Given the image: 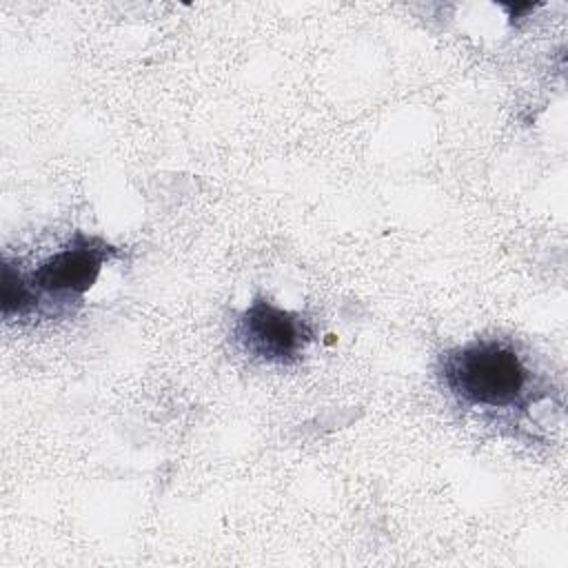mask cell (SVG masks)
<instances>
[{
    "instance_id": "6da1fadb",
    "label": "cell",
    "mask_w": 568,
    "mask_h": 568,
    "mask_svg": "<svg viewBox=\"0 0 568 568\" xmlns=\"http://www.w3.org/2000/svg\"><path fill=\"white\" fill-rule=\"evenodd\" d=\"M446 390L468 408L524 410L541 397V386L513 342L479 337L439 357Z\"/></svg>"
},
{
    "instance_id": "7a4b0ae2",
    "label": "cell",
    "mask_w": 568,
    "mask_h": 568,
    "mask_svg": "<svg viewBox=\"0 0 568 568\" xmlns=\"http://www.w3.org/2000/svg\"><path fill=\"white\" fill-rule=\"evenodd\" d=\"M233 337L240 348L268 364H295L313 342L306 317L275 306L266 297H255L235 320Z\"/></svg>"
},
{
    "instance_id": "3957f363",
    "label": "cell",
    "mask_w": 568,
    "mask_h": 568,
    "mask_svg": "<svg viewBox=\"0 0 568 568\" xmlns=\"http://www.w3.org/2000/svg\"><path fill=\"white\" fill-rule=\"evenodd\" d=\"M113 255V246L98 237L75 235L67 246L51 253L38 264V268L27 275L31 288L40 295H49L58 302H69L87 293L102 264Z\"/></svg>"
}]
</instances>
